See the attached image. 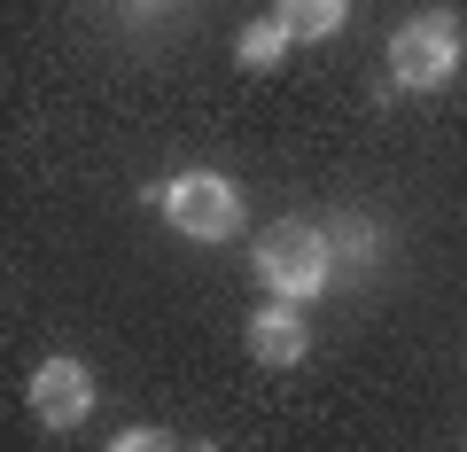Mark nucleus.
Segmentation results:
<instances>
[{
  "label": "nucleus",
  "instance_id": "obj_5",
  "mask_svg": "<svg viewBox=\"0 0 467 452\" xmlns=\"http://www.w3.org/2000/svg\"><path fill=\"white\" fill-rule=\"evenodd\" d=\"M312 352V328H304V312L296 304H257V320H250V359L257 367H296V359Z\"/></svg>",
  "mask_w": 467,
  "mask_h": 452
},
{
  "label": "nucleus",
  "instance_id": "obj_1",
  "mask_svg": "<svg viewBox=\"0 0 467 452\" xmlns=\"http://www.w3.org/2000/svg\"><path fill=\"white\" fill-rule=\"evenodd\" d=\"M460 55H467L460 16L451 8H420V16H405L389 32V86L398 94H436V86H451Z\"/></svg>",
  "mask_w": 467,
  "mask_h": 452
},
{
  "label": "nucleus",
  "instance_id": "obj_8",
  "mask_svg": "<svg viewBox=\"0 0 467 452\" xmlns=\"http://www.w3.org/2000/svg\"><path fill=\"white\" fill-rule=\"evenodd\" d=\"M327 242L343 250V266H350V273H367L374 258H382V235H374L367 218H335V226H327Z\"/></svg>",
  "mask_w": 467,
  "mask_h": 452
},
{
  "label": "nucleus",
  "instance_id": "obj_4",
  "mask_svg": "<svg viewBox=\"0 0 467 452\" xmlns=\"http://www.w3.org/2000/svg\"><path fill=\"white\" fill-rule=\"evenodd\" d=\"M24 405L39 414V429H78V421L94 414V374H86L78 359H39Z\"/></svg>",
  "mask_w": 467,
  "mask_h": 452
},
{
  "label": "nucleus",
  "instance_id": "obj_9",
  "mask_svg": "<svg viewBox=\"0 0 467 452\" xmlns=\"http://www.w3.org/2000/svg\"><path fill=\"white\" fill-rule=\"evenodd\" d=\"M109 452H180V436L171 429H117Z\"/></svg>",
  "mask_w": 467,
  "mask_h": 452
},
{
  "label": "nucleus",
  "instance_id": "obj_7",
  "mask_svg": "<svg viewBox=\"0 0 467 452\" xmlns=\"http://www.w3.org/2000/svg\"><path fill=\"white\" fill-rule=\"evenodd\" d=\"M288 47H296L288 24L281 16H257V24H242V39H234V63H242V70H273Z\"/></svg>",
  "mask_w": 467,
  "mask_h": 452
},
{
  "label": "nucleus",
  "instance_id": "obj_6",
  "mask_svg": "<svg viewBox=\"0 0 467 452\" xmlns=\"http://www.w3.org/2000/svg\"><path fill=\"white\" fill-rule=\"evenodd\" d=\"M273 16L288 24V39H335L343 32V16H350V0H273Z\"/></svg>",
  "mask_w": 467,
  "mask_h": 452
},
{
  "label": "nucleus",
  "instance_id": "obj_3",
  "mask_svg": "<svg viewBox=\"0 0 467 452\" xmlns=\"http://www.w3.org/2000/svg\"><path fill=\"white\" fill-rule=\"evenodd\" d=\"M164 218H171V235L187 242H234L242 235V187L226 180V172H180V180H164Z\"/></svg>",
  "mask_w": 467,
  "mask_h": 452
},
{
  "label": "nucleus",
  "instance_id": "obj_2",
  "mask_svg": "<svg viewBox=\"0 0 467 452\" xmlns=\"http://www.w3.org/2000/svg\"><path fill=\"white\" fill-rule=\"evenodd\" d=\"M257 281L281 289L288 304L327 297V281H335V242L319 235V226H304V218H281V226L257 242Z\"/></svg>",
  "mask_w": 467,
  "mask_h": 452
}]
</instances>
